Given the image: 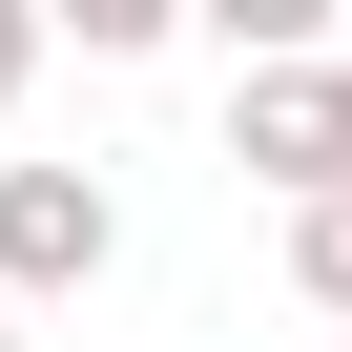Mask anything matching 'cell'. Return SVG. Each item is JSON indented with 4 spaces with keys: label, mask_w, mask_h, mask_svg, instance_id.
Returning <instances> with one entry per match:
<instances>
[{
    "label": "cell",
    "mask_w": 352,
    "mask_h": 352,
    "mask_svg": "<svg viewBox=\"0 0 352 352\" xmlns=\"http://www.w3.org/2000/svg\"><path fill=\"white\" fill-rule=\"evenodd\" d=\"M124 270V187L104 166H0V311H63Z\"/></svg>",
    "instance_id": "7a4b0ae2"
},
{
    "label": "cell",
    "mask_w": 352,
    "mask_h": 352,
    "mask_svg": "<svg viewBox=\"0 0 352 352\" xmlns=\"http://www.w3.org/2000/svg\"><path fill=\"white\" fill-rule=\"evenodd\" d=\"M228 166H249V187H290V208H331V187H352V63H331V42L228 63Z\"/></svg>",
    "instance_id": "6da1fadb"
},
{
    "label": "cell",
    "mask_w": 352,
    "mask_h": 352,
    "mask_svg": "<svg viewBox=\"0 0 352 352\" xmlns=\"http://www.w3.org/2000/svg\"><path fill=\"white\" fill-rule=\"evenodd\" d=\"M290 290H311V311L352 331V187H331V208H290Z\"/></svg>",
    "instance_id": "3957f363"
},
{
    "label": "cell",
    "mask_w": 352,
    "mask_h": 352,
    "mask_svg": "<svg viewBox=\"0 0 352 352\" xmlns=\"http://www.w3.org/2000/svg\"><path fill=\"white\" fill-rule=\"evenodd\" d=\"M331 352H352V331H331Z\"/></svg>",
    "instance_id": "8992f818"
},
{
    "label": "cell",
    "mask_w": 352,
    "mask_h": 352,
    "mask_svg": "<svg viewBox=\"0 0 352 352\" xmlns=\"http://www.w3.org/2000/svg\"><path fill=\"white\" fill-rule=\"evenodd\" d=\"M0 352H21V311H0Z\"/></svg>",
    "instance_id": "5b68a950"
},
{
    "label": "cell",
    "mask_w": 352,
    "mask_h": 352,
    "mask_svg": "<svg viewBox=\"0 0 352 352\" xmlns=\"http://www.w3.org/2000/svg\"><path fill=\"white\" fill-rule=\"evenodd\" d=\"M42 42H63V21H42V0H0V104H21V83H42Z\"/></svg>",
    "instance_id": "277c9868"
}]
</instances>
